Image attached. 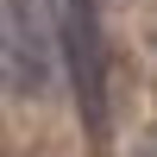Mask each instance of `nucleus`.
<instances>
[{
    "label": "nucleus",
    "instance_id": "obj_1",
    "mask_svg": "<svg viewBox=\"0 0 157 157\" xmlns=\"http://www.w3.org/2000/svg\"><path fill=\"white\" fill-rule=\"evenodd\" d=\"M63 50V13L50 0H6V88L38 101L50 88V57Z\"/></svg>",
    "mask_w": 157,
    "mask_h": 157
},
{
    "label": "nucleus",
    "instance_id": "obj_2",
    "mask_svg": "<svg viewBox=\"0 0 157 157\" xmlns=\"http://www.w3.org/2000/svg\"><path fill=\"white\" fill-rule=\"evenodd\" d=\"M63 63H69L75 113L101 132L107 126V50H101L94 0H63Z\"/></svg>",
    "mask_w": 157,
    "mask_h": 157
}]
</instances>
